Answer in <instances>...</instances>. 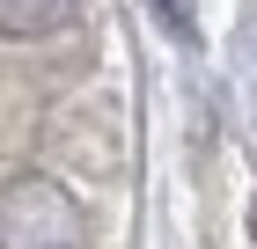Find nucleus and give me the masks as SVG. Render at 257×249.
Masks as SVG:
<instances>
[{"instance_id": "f257e3e1", "label": "nucleus", "mask_w": 257, "mask_h": 249, "mask_svg": "<svg viewBox=\"0 0 257 249\" xmlns=\"http://www.w3.org/2000/svg\"><path fill=\"white\" fill-rule=\"evenodd\" d=\"M0 249H81V212L52 176L0 183Z\"/></svg>"}, {"instance_id": "f03ea898", "label": "nucleus", "mask_w": 257, "mask_h": 249, "mask_svg": "<svg viewBox=\"0 0 257 249\" xmlns=\"http://www.w3.org/2000/svg\"><path fill=\"white\" fill-rule=\"evenodd\" d=\"M74 0H0V37H59Z\"/></svg>"}, {"instance_id": "7ed1b4c3", "label": "nucleus", "mask_w": 257, "mask_h": 249, "mask_svg": "<svg viewBox=\"0 0 257 249\" xmlns=\"http://www.w3.org/2000/svg\"><path fill=\"white\" fill-rule=\"evenodd\" d=\"M162 15L177 22V30H191V0H162Z\"/></svg>"}]
</instances>
